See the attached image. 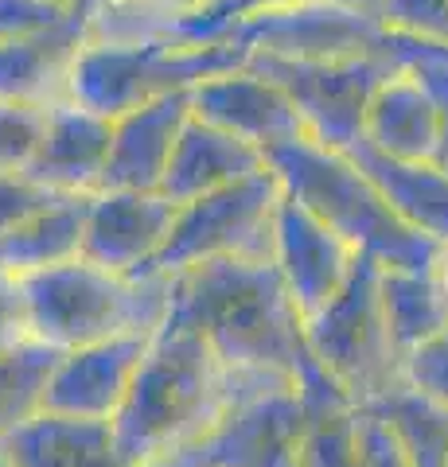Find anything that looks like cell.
I'll return each mask as SVG.
<instances>
[{"instance_id": "5", "label": "cell", "mask_w": 448, "mask_h": 467, "mask_svg": "<svg viewBox=\"0 0 448 467\" xmlns=\"http://www.w3.org/2000/svg\"><path fill=\"white\" fill-rule=\"evenodd\" d=\"M226 43L269 58H293V63H343V58H386L398 70L422 67L444 43L410 36L390 27L382 16L351 12L336 0H312V5L269 8L238 16L223 32Z\"/></svg>"}, {"instance_id": "7", "label": "cell", "mask_w": 448, "mask_h": 467, "mask_svg": "<svg viewBox=\"0 0 448 467\" xmlns=\"http://www.w3.org/2000/svg\"><path fill=\"white\" fill-rule=\"evenodd\" d=\"M281 180L269 168L234 187L183 202L152 276H176L207 261H273V234L281 211Z\"/></svg>"}, {"instance_id": "12", "label": "cell", "mask_w": 448, "mask_h": 467, "mask_svg": "<svg viewBox=\"0 0 448 467\" xmlns=\"http://www.w3.org/2000/svg\"><path fill=\"white\" fill-rule=\"evenodd\" d=\"M90 8L94 0H78L75 16L51 32L0 43V101L55 109L70 101L78 58L90 47Z\"/></svg>"}, {"instance_id": "1", "label": "cell", "mask_w": 448, "mask_h": 467, "mask_svg": "<svg viewBox=\"0 0 448 467\" xmlns=\"http://www.w3.org/2000/svg\"><path fill=\"white\" fill-rule=\"evenodd\" d=\"M172 324L195 327L234 374L300 382L312 367L305 316L273 261H207L172 276Z\"/></svg>"}, {"instance_id": "20", "label": "cell", "mask_w": 448, "mask_h": 467, "mask_svg": "<svg viewBox=\"0 0 448 467\" xmlns=\"http://www.w3.org/2000/svg\"><path fill=\"white\" fill-rule=\"evenodd\" d=\"M59 358V350L43 343H27L12 355H0V441L47 413V386Z\"/></svg>"}, {"instance_id": "15", "label": "cell", "mask_w": 448, "mask_h": 467, "mask_svg": "<svg viewBox=\"0 0 448 467\" xmlns=\"http://www.w3.org/2000/svg\"><path fill=\"white\" fill-rule=\"evenodd\" d=\"M187 117H192V94L152 101L118 117L102 192H161Z\"/></svg>"}, {"instance_id": "23", "label": "cell", "mask_w": 448, "mask_h": 467, "mask_svg": "<svg viewBox=\"0 0 448 467\" xmlns=\"http://www.w3.org/2000/svg\"><path fill=\"white\" fill-rule=\"evenodd\" d=\"M67 195H55L47 187H39L32 175H0V238L16 234L43 211H51L55 202H63Z\"/></svg>"}, {"instance_id": "27", "label": "cell", "mask_w": 448, "mask_h": 467, "mask_svg": "<svg viewBox=\"0 0 448 467\" xmlns=\"http://www.w3.org/2000/svg\"><path fill=\"white\" fill-rule=\"evenodd\" d=\"M32 343V327H27V308L20 281L8 273H0V355H12Z\"/></svg>"}, {"instance_id": "16", "label": "cell", "mask_w": 448, "mask_h": 467, "mask_svg": "<svg viewBox=\"0 0 448 467\" xmlns=\"http://www.w3.org/2000/svg\"><path fill=\"white\" fill-rule=\"evenodd\" d=\"M266 152L245 144L238 137L223 133L207 121H199L192 113L183 125V133L176 140V152H172V164L164 171V183H161V195L172 199L176 207L183 202H195L203 195H214L223 187H234L250 175L266 171Z\"/></svg>"}, {"instance_id": "2", "label": "cell", "mask_w": 448, "mask_h": 467, "mask_svg": "<svg viewBox=\"0 0 448 467\" xmlns=\"http://www.w3.org/2000/svg\"><path fill=\"white\" fill-rule=\"evenodd\" d=\"M266 164L281 180V192L316 223L339 234L355 254L374 257L386 269H432L441 245L401 223L379 183L347 152H331L300 137L266 152Z\"/></svg>"}, {"instance_id": "6", "label": "cell", "mask_w": 448, "mask_h": 467, "mask_svg": "<svg viewBox=\"0 0 448 467\" xmlns=\"http://www.w3.org/2000/svg\"><path fill=\"white\" fill-rule=\"evenodd\" d=\"M312 362L347 398L390 401L406 386V355L398 350L382 308V265L359 257L351 281L320 316L305 324Z\"/></svg>"}, {"instance_id": "13", "label": "cell", "mask_w": 448, "mask_h": 467, "mask_svg": "<svg viewBox=\"0 0 448 467\" xmlns=\"http://www.w3.org/2000/svg\"><path fill=\"white\" fill-rule=\"evenodd\" d=\"M113 149V121L78 101H63L47 113V137L32 164V180L67 199H90L102 192V175Z\"/></svg>"}, {"instance_id": "28", "label": "cell", "mask_w": 448, "mask_h": 467, "mask_svg": "<svg viewBox=\"0 0 448 467\" xmlns=\"http://www.w3.org/2000/svg\"><path fill=\"white\" fill-rule=\"evenodd\" d=\"M336 5L351 8V12H367V16H382V8L390 5V0H336Z\"/></svg>"}, {"instance_id": "9", "label": "cell", "mask_w": 448, "mask_h": 467, "mask_svg": "<svg viewBox=\"0 0 448 467\" xmlns=\"http://www.w3.org/2000/svg\"><path fill=\"white\" fill-rule=\"evenodd\" d=\"M192 113L262 152L308 137L293 98L250 63L242 70H226V75L199 82L192 90Z\"/></svg>"}, {"instance_id": "11", "label": "cell", "mask_w": 448, "mask_h": 467, "mask_svg": "<svg viewBox=\"0 0 448 467\" xmlns=\"http://www.w3.org/2000/svg\"><path fill=\"white\" fill-rule=\"evenodd\" d=\"M180 207L161 192H98L86 214L82 257L109 273H149L164 254Z\"/></svg>"}, {"instance_id": "22", "label": "cell", "mask_w": 448, "mask_h": 467, "mask_svg": "<svg viewBox=\"0 0 448 467\" xmlns=\"http://www.w3.org/2000/svg\"><path fill=\"white\" fill-rule=\"evenodd\" d=\"M78 0H0V43L51 32L75 16Z\"/></svg>"}, {"instance_id": "14", "label": "cell", "mask_w": 448, "mask_h": 467, "mask_svg": "<svg viewBox=\"0 0 448 467\" xmlns=\"http://www.w3.org/2000/svg\"><path fill=\"white\" fill-rule=\"evenodd\" d=\"M444 133V109L437 94L413 75L394 70L370 98L363 144L398 164H432Z\"/></svg>"}, {"instance_id": "18", "label": "cell", "mask_w": 448, "mask_h": 467, "mask_svg": "<svg viewBox=\"0 0 448 467\" xmlns=\"http://www.w3.org/2000/svg\"><path fill=\"white\" fill-rule=\"evenodd\" d=\"M90 199H63V202H55L51 211L32 218L27 226H20L16 234L0 238V273L32 276L43 269L67 265V261H78Z\"/></svg>"}, {"instance_id": "21", "label": "cell", "mask_w": 448, "mask_h": 467, "mask_svg": "<svg viewBox=\"0 0 448 467\" xmlns=\"http://www.w3.org/2000/svg\"><path fill=\"white\" fill-rule=\"evenodd\" d=\"M47 113L39 106L0 101V175H27L47 137Z\"/></svg>"}, {"instance_id": "8", "label": "cell", "mask_w": 448, "mask_h": 467, "mask_svg": "<svg viewBox=\"0 0 448 467\" xmlns=\"http://www.w3.org/2000/svg\"><path fill=\"white\" fill-rule=\"evenodd\" d=\"M250 67L269 75L293 98L308 140L331 152H351L363 144V125L374 90L394 75L386 58H343V63H293V58L250 55Z\"/></svg>"}, {"instance_id": "3", "label": "cell", "mask_w": 448, "mask_h": 467, "mask_svg": "<svg viewBox=\"0 0 448 467\" xmlns=\"http://www.w3.org/2000/svg\"><path fill=\"white\" fill-rule=\"evenodd\" d=\"M32 343L59 355L109 339L156 335L172 308V276L109 273L94 261H67L32 276H16Z\"/></svg>"}, {"instance_id": "26", "label": "cell", "mask_w": 448, "mask_h": 467, "mask_svg": "<svg viewBox=\"0 0 448 467\" xmlns=\"http://www.w3.org/2000/svg\"><path fill=\"white\" fill-rule=\"evenodd\" d=\"M406 386L429 401L448 405V331L406 358Z\"/></svg>"}, {"instance_id": "29", "label": "cell", "mask_w": 448, "mask_h": 467, "mask_svg": "<svg viewBox=\"0 0 448 467\" xmlns=\"http://www.w3.org/2000/svg\"><path fill=\"white\" fill-rule=\"evenodd\" d=\"M432 276H437V285H441V296L448 304V245L437 254V261H432Z\"/></svg>"}, {"instance_id": "10", "label": "cell", "mask_w": 448, "mask_h": 467, "mask_svg": "<svg viewBox=\"0 0 448 467\" xmlns=\"http://www.w3.org/2000/svg\"><path fill=\"white\" fill-rule=\"evenodd\" d=\"M359 257L363 254H355L339 234H331L324 223H316L305 207H297L288 195L281 199L277 234H273V265H277L297 312L305 316V324L312 316H320L347 288Z\"/></svg>"}, {"instance_id": "19", "label": "cell", "mask_w": 448, "mask_h": 467, "mask_svg": "<svg viewBox=\"0 0 448 467\" xmlns=\"http://www.w3.org/2000/svg\"><path fill=\"white\" fill-rule=\"evenodd\" d=\"M382 308L390 335L401 355H413L448 331V304L432 269H386L382 265Z\"/></svg>"}, {"instance_id": "17", "label": "cell", "mask_w": 448, "mask_h": 467, "mask_svg": "<svg viewBox=\"0 0 448 467\" xmlns=\"http://www.w3.org/2000/svg\"><path fill=\"white\" fill-rule=\"evenodd\" d=\"M347 156L379 183V192L401 214V223H410L417 234H425L429 242H437L444 250L448 245V171H441L437 164H398V160L379 156L367 144H355Z\"/></svg>"}, {"instance_id": "4", "label": "cell", "mask_w": 448, "mask_h": 467, "mask_svg": "<svg viewBox=\"0 0 448 467\" xmlns=\"http://www.w3.org/2000/svg\"><path fill=\"white\" fill-rule=\"evenodd\" d=\"M250 63V51L234 43H183V39H137V43H98L82 51L70 101L118 121V117L144 109L152 101L192 94L199 82H207L226 70H242Z\"/></svg>"}, {"instance_id": "24", "label": "cell", "mask_w": 448, "mask_h": 467, "mask_svg": "<svg viewBox=\"0 0 448 467\" xmlns=\"http://www.w3.org/2000/svg\"><path fill=\"white\" fill-rule=\"evenodd\" d=\"M293 5H312V0H219V5L207 8L203 16L183 20L180 27H172V39H183V43H219L223 32L238 16H250V12H269V8H293Z\"/></svg>"}, {"instance_id": "25", "label": "cell", "mask_w": 448, "mask_h": 467, "mask_svg": "<svg viewBox=\"0 0 448 467\" xmlns=\"http://www.w3.org/2000/svg\"><path fill=\"white\" fill-rule=\"evenodd\" d=\"M382 20L390 27L448 47V0H390L382 8Z\"/></svg>"}]
</instances>
